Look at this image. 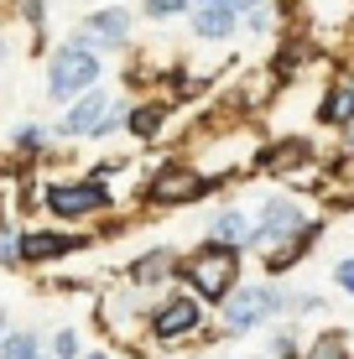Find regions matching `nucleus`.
Here are the masks:
<instances>
[{
	"label": "nucleus",
	"mask_w": 354,
	"mask_h": 359,
	"mask_svg": "<svg viewBox=\"0 0 354 359\" xmlns=\"http://www.w3.org/2000/svg\"><path fill=\"white\" fill-rule=\"evenodd\" d=\"M27 198L47 214V224H68V229L120 214L115 182H100L89 172H47V177L27 172Z\"/></svg>",
	"instance_id": "1"
},
{
	"label": "nucleus",
	"mask_w": 354,
	"mask_h": 359,
	"mask_svg": "<svg viewBox=\"0 0 354 359\" xmlns=\"http://www.w3.org/2000/svg\"><path fill=\"white\" fill-rule=\"evenodd\" d=\"M125 109H130V99L115 94L109 83H100V89L79 94L73 104L57 109L53 135L63 146H104V141H115V135H125Z\"/></svg>",
	"instance_id": "2"
},
{
	"label": "nucleus",
	"mask_w": 354,
	"mask_h": 359,
	"mask_svg": "<svg viewBox=\"0 0 354 359\" xmlns=\"http://www.w3.org/2000/svg\"><path fill=\"white\" fill-rule=\"evenodd\" d=\"M282 307H287V281L245 276L224 302L214 307V328L224 333L229 344H235V339H255V333L282 323Z\"/></svg>",
	"instance_id": "3"
},
{
	"label": "nucleus",
	"mask_w": 354,
	"mask_h": 359,
	"mask_svg": "<svg viewBox=\"0 0 354 359\" xmlns=\"http://www.w3.org/2000/svg\"><path fill=\"white\" fill-rule=\"evenodd\" d=\"M214 193H224L214 177H203L188 156H162L136 188V208L141 214H177V208H198Z\"/></svg>",
	"instance_id": "4"
},
{
	"label": "nucleus",
	"mask_w": 354,
	"mask_h": 359,
	"mask_svg": "<svg viewBox=\"0 0 354 359\" xmlns=\"http://www.w3.org/2000/svg\"><path fill=\"white\" fill-rule=\"evenodd\" d=\"M250 276V255L229 250V245H193V250L177 255V287L193 292L203 307H219L240 281Z\"/></svg>",
	"instance_id": "5"
},
{
	"label": "nucleus",
	"mask_w": 354,
	"mask_h": 359,
	"mask_svg": "<svg viewBox=\"0 0 354 359\" xmlns=\"http://www.w3.org/2000/svg\"><path fill=\"white\" fill-rule=\"evenodd\" d=\"M104 57L94 53L89 42H83L79 32H68L63 42H53L47 47V68H42V94H47V104H73L79 94H89V89H100L104 83Z\"/></svg>",
	"instance_id": "6"
},
{
	"label": "nucleus",
	"mask_w": 354,
	"mask_h": 359,
	"mask_svg": "<svg viewBox=\"0 0 354 359\" xmlns=\"http://www.w3.org/2000/svg\"><path fill=\"white\" fill-rule=\"evenodd\" d=\"M209 323H214V307H203L182 287H167L146 302V349L167 354V349H182V344H198V333Z\"/></svg>",
	"instance_id": "7"
},
{
	"label": "nucleus",
	"mask_w": 354,
	"mask_h": 359,
	"mask_svg": "<svg viewBox=\"0 0 354 359\" xmlns=\"http://www.w3.org/2000/svg\"><path fill=\"white\" fill-rule=\"evenodd\" d=\"M313 214H318V208H313V198H302V193H292V188H261V193H255V203H250V240H245V255L261 261L266 250L287 245Z\"/></svg>",
	"instance_id": "8"
},
{
	"label": "nucleus",
	"mask_w": 354,
	"mask_h": 359,
	"mask_svg": "<svg viewBox=\"0 0 354 359\" xmlns=\"http://www.w3.org/2000/svg\"><path fill=\"white\" fill-rule=\"evenodd\" d=\"M146 302L136 287L125 281H109V287L94 292V328H100V344L109 349H146Z\"/></svg>",
	"instance_id": "9"
},
{
	"label": "nucleus",
	"mask_w": 354,
	"mask_h": 359,
	"mask_svg": "<svg viewBox=\"0 0 354 359\" xmlns=\"http://www.w3.org/2000/svg\"><path fill=\"white\" fill-rule=\"evenodd\" d=\"M94 229H68V224H27L21 229V271H57L68 261L94 250Z\"/></svg>",
	"instance_id": "10"
},
{
	"label": "nucleus",
	"mask_w": 354,
	"mask_h": 359,
	"mask_svg": "<svg viewBox=\"0 0 354 359\" xmlns=\"http://www.w3.org/2000/svg\"><path fill=\"white\" fill-rule=\"evenodd\" d=\"M73 32H79L100 57H109V53H130V47H136L141 16L130 6H94V11H83V16H79V27H73Z\"/></svg>",
	"instance_id": "11"
},
{
	"label": "nucleus",
	"mask_w": 354,
	"mask_h": 359,
	"mask_svg": "<svg viewBox=\"0 0 354 359\" xmlns=\"http://www.w3.org/2000/svg\"><path fill=\"white\" fill-rule=\"evenodd\" d=\"M177 245H146V250L136 255H125V261L115 266V281H125V287H136L141 297H156V292H167V287H177Z\"/></svg>",
	"instance_id": "12"
},
{
	"label": "nucleus",
	"mask_w": 354,
	"mask_h": 359,
	"mask_svg": "<svg viewBox=\"0 0 354 359\" xmlns=\"http://www.w3.org/2000/svg\"><path fill=\"white\" fill-rule=\"evenodd\" d=\"M323 240H328V214H313L308 224H302V229L287 240V245L266 250L255 266H261V276H266V281H292V276H297V266H308V261H313V250H318Z\"/></svg>",
	"instance_id": "13"
},
{
	"label": "nucleus",
	"mask_w": 354,
	"mask_h": 359,
	"mask_svg": "<svg viewBox=\"0 0 354 359\" xmlns=\"http://www.w3.org/2000/svg\"><path fill=\"white\" fill-rule=\"evenodd\" d=\"M313 63H318V42H313L308 32H282V36H276V53L266 57L261 68L271 73L276 89H292V83H297Z\"/></svg>",
	"instance_id": "14"
},
{
	"label": "nucleus",
	"mask_w": 354,
	"mask_h": 359,
	"mask_svg": "<svg viewBox=\"0 0 354 359\" xmlns=\"http://www.w3.org/2000/svg\"><path fill=\"white\" fill-rule=\"evenodd\" d=\"M172 115H177V104L167 94L130 99V109H125V141L130 146H156L167 135V126H172Z\"/></svg>",
	"instance_id": "15"
},
{
	"label": "nucleus",
	"mask_w": 354,
	"mask_h": 359,
	"mask_svg": "<svg viewBox=\"0 0 354 359\" xmlns=\"http://www.w3.org/2000/svg\"><path fill=\"white\" fill-rule=\"evenodd\" d=\"M203 245H229V250L245 255V240H250V203L240 198H219V203L203 214Z\"/></svg>",
	"instance_id": "16"
},
{
	"label": "nucleus",
	"mask_w": 354,
	"mask_h": 359,
	"mask_svg": "<svg viewBox=\"0 0 354 359\" xmlns=\"http://www.w3.org/2000/svg\"><path fill=\"white\" fill-rule=\"evenodd\" d=\"M313 120H318L323 130H349L354 126V63H344L334 73V79L318 89V104H313Z\"/></svg>",
	"instance_id": "17"
},
{
	"label": "nucleus",
	"mask_w": 354,
	"mask_h": 359,
	"mask_svg": "<svg viewBox=\"0 0 354 359\" xmlns=\"http://www.w3.org/2000/svg\"><path fill=\"white\" fill-rule=\"evenodd\" d=\"M57 151V135H53V120H21L16 130L6 135V156L16 167H36V162H47V156Z\"/></svg>",
	"instance_id": "18"
},
{
	"label": "nucleus",
	"mask_w": 354,
	"mask_h": 359,
	"mask_svg": "<svg viewBox=\"0 0 354 359\" xmlns=\"http://www.w3.org/2000/svg\"><path fill=\"white\" fill-rule=\"evenodd\" d=\"M188 32L198 36V42L224 47V42L240 36V11H229V6H193L188 11Z\"/></svg>",
	"instance_id": "19"
},
{
	"label": "nucleus",
	"mask_w": 354,
	"mask_h": 359,
	"mask_svg": "<svg viewBox=\"0 0 354 359\" xmlns=\"http://www.w3.org/2000/svg\"><path fill=\"white\" fill-rule=\"evenodd\" d=\"M287 11L282 0H261V6L240 11V36H255V42H266V36H282L287 32Z\"/></svg>",
	"instance_id": "20"
},
{
	"label": "nucleus",
	"mask_w": 354,
	"mask_h": 359,
	"mask_svg": "<svg viewBox=\"0 0 354 359\" xmlns=\"http://www.w3.org/2000/svg\"><path fill=\"white\" fill-rule=\"evenodd\" d=\"M287 323H313V318H328V292L318 287H302V281H287V307H282Z\"/></svg>",
	"instance_id": "21"
},
{
	"label": "nucleus",
	"mask_w": 354,
	"mask_h": 359,
	"mask_svg": "<svg viewBox=\"0 0 354 359\" xmlns=\"http://www.w3.org/2000/svg\"><path fill=\"white\" fill-rule=\"evenodd\" d=\"M302 359H354V339H349V328L323 323L318 333H308V344H302Z\"/></svg>",
	"instance_id": "22"
},
{
	"label": "nucleus",
	"mask_w": 354,
	"mask_h": 359,
	"mask_svg": "<svg viewBox=\"0 0 354 359\" xmlns=\"http://www.w3.org/2000/svg\"><path fill=\"white\" fill-rule=\"evenodd\" d=\"M0 359H47V339H42V328L11 323V328H6V339H0Z\"/></svg>",
	"instance_id": "23"
},
{
	"label": "nucleus",
	"mask_w": 354,
	"mask_h": 359,
	"mask_svg": "<svg viewBox=\"0 0 354 359\" xmlns=\"http://www.w3.org/2000/svg\"><path fill=\"white\" fill-rule=\"evenodd\" d=\"M302 344H308V333H302V323H276V328H266V359H302Z\"/></svg>",
	"instance_id": "24"
},
{
	"label": "nucleus",
	"mask_w": 354,
	"mask_h": 359,
	"mask_svg": "<svg viewBox=\"0 0 354 359\" xmlns=\"http://www.w3.org/2000/svg\"><path fill=\"white\" fill-rule=\"evenodd\" d=\"M42 339H47V359H83V349L94 344L79 323H57L53 333H42Z\"/></svg>",
	"instance_id": "25"
},
{
	"label": "nucleus",
	"mask_w": 354,
	"mask_h": 359,
	"mask_svg": "<svg viewBox=\"0 0 354 359\" xmlns=\"http://www.w3.org/2000/svg\"><path fill=\"white\" fill-rule=\"evenodd\" d=\"M193 0H136V16L151 21V27H172V21H188Z\"/></svg>",
	"instance_id": "26"
},
{
	"label": "nucleus",
	"mask_w": 354,
	"mask_h": 359,
	"mask_svg": "<svg viewBox=\"0 0 354 359\" xmlns=\"http://www.w3.org/2000/svg\"><path fill=\"white\" fill-rule=\"evenodd\" d=\"M21 229L16 214H0V271H21Z\"/></svg>",
	"instance_id": "27"
},
{
	"label": "nucleus",
	"mask_w": 354,
	"mask_h": 359,
	"mask_svg": "<svg viewBox=\"0 0 354 359\" xmlns=\"http://www.w3.org/2000/svg\"><path fill=\"white\" fill-rule=\"evenodd\" d=\"M16 21L32 32L36 47L47 42V21H53V16H47V0H16Z\"/></svg>",
	"instance_id": "28"
},
{
	"label": "nucleus",
	"mask_w": 354,
	"mask_h": 359,
	"mask_svg": "<svg viewBox=\"0 0 354 359\" xmlns=\"http://www.w3.org/2000/svg\"><path fill=\"white\" fill-rule=\"evenodd\" d=\"M328 281L339 287V297H354V250H344L334 266H328Z\"/></svg>",
	"instance_id": "29"
},
{
	"label": "nucleus",
	"mask_w": 354,
	"mask_h": 359,
	"mask_svg": "<svg viewBox=\"0 0 354 359\" xmlns=\"http://www.w3.org/2000/svg\"><path fill=\"white\" fill-rule=\"evenodd\" d=\"M193 6H229V11H250V6H261V0H193Z\"/></svg>",
	"instance_id": "30"
},
{
	"label": "nucleus",
	"mask_w": 354,
	"mask_h": 359,
	"mask_svg": "<svg viewBox=\"0 0 354 359\" xmlns=\"http://www.w3.org/2000/svg\"><path fill=\"white\" fill-rule=\"evenodd\" d=\"M339 156H354V126L339 130Z\"/></svg>",
	"instance_id": "31"
},
{
	"label": "nucleus",
	"mask_w": 354,
	"mask_h": 359,
	"mask_svg": "<svg viewBox=\"0 0 354 359\" xmlns=\"http://www.w3.org/2000/svg\"><path fill=\"white\" fill-rule=\"evenodd\" d=\"M83 359H115V349H109V344H89V349H83Z\"/></svg>",
	"instance_id": "32"
},
{
	"label": "nucleus",
	"mask_w": 354,
	"mask_h": 359,
	"mask_svg": "<svg viewBox=\"0 0 354 359\" xmlns=\"http://www.w3.org/2000/svg\"><path fill=\"white\" fill-rule=\"evenodd\" d=\"M6 57H11V27H0V68H6Z\"/></svg>",
	"instance_id": "33"
},
{
	"label": "nucleus",
	"mask_w": 354,
	"mask_h": 359,
	"mask_svg": "<svg viewBox=\"0 0 354 359\" xmlns=\"http://www.w3.org/2000/svg\"><path fill=\"white\" fill-rule=\"evenodd\" d=\"M229 359H266L261 349H245V354H229Z\"/></svg>",
	"instance_id": "34"
},
{
	"label": "nucleus",
	"mask_w": 354,
	"mask_h": 359,
	"mask_svg": "<svg viewBox=\"0 0 354 359\" xmlns=\"http://www.w3.org/2000/svg\"><path fill=\"white\" fill-rule=\"evenodd\" d=\"M6 328H11V313H6V307H0V339H6Z\"/></svg>",
	"instance_id": "35"
},
{
	"label": "nucleus",
	"mask_w": 354,
	"mask_h": 359,
	"mask_svg": "<svg viewBox=\"0 0 354 359\" xmlns=\"http://www.w3.org/2000/svg\"><path fill=\"white\" fill-rule=\"evenodd\" d=\"M282 6H292V0H282Z\"/></svg>",
	"instance_id": "36"
}]
</instances>
